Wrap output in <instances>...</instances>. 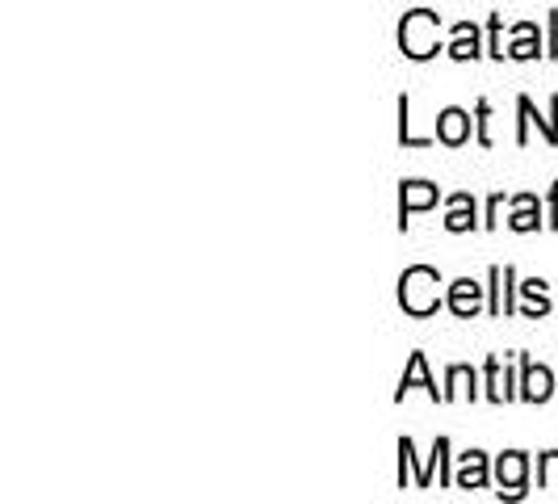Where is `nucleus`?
<instances>
[{"mask_svg":"<svg viewBox=\"0 0 558 504\" xmlns=\"http://www.w3.org/2000/svg\"><path fill=\"white\" fill-rule=\"evenodd\" d=\"M437 197H441L437 185H428V181H403V194H399V227H408V215L437 206Z\"/></svg>","mask_w":558,"mask_h":504,"instance_id":"39448f33","label":"nucleus"},{"mask_svg":"<svg viewBox=\"0 0 558 504\" xmlns=\"http://www.w3.org/2000/svg\"><path fill=\"white\" fill-rule=\"evenodd\" d=\"M537 47H542L537 26L521 22V26H517V43H512V51H508V56H512V59H537Z\"/></svg>","mask_w":558,"mask_h":504,"instance_id":"4468645a","label":"nucleus"},{"mask_svg":"<svg viewBox=\"0 0 558 504\" xmlns=\"http://www.w3.org/2000/svg\"><path fill=\"white\" fill-rule=\"evenodd\" d=\"M458 395H471L475 399V370H466V365H453L449 370V392H446V399H458Z\"/></svg>","mask_w":558,"mask_h":504,"instance_id":"dca6fc26","label":"nucleus"},{"mask_svg":"<svg viewBox=\"0 0 558 504\" xmlns=\"http://www.w3.org/2000/svg\"><path fill=\"white\" fill-rule=\"evenodd\" d=\"M449 56H453V59H478V56H483V47H478V29L471 26V22L453 26V43H449Z\"/></svg>","mask_w":558,"mask_h":504,"instance_id":"f8f14e48","label":"nucleus"},{"mask_svg":"<svg viewBox=\"0 0 558 504\" xmlns=\"http://www.w3.org/2000/svg\"><path fill=\"white\" fill-rule=\"evenodd\" d=\"M478 143H483V147H487V143H492V140H487V113H492V106H487V101H478Z\"/></svg>","mask_w":558,"mask_h":504,"instance_id":"6ab92c4d","label":"nucleus"},{"mask_svg":"<svg viewBox=\"0 0 558 504\" xmlns=\"http://www.w3.org/2000/svg\"><path fill=\"white\" fill-rule=\"evenodd\" d=\"M537 215H542V211H537V197L521 194V197H517V211H512L508 227H512V231H537V227H542V219H537Z\"/></svg>","mask_w":558,"mask_h":504,"instance_id":"ddd939ff","label":"nucleus"},{"mask_svg":"<svg viewBox=\"0 0 558 504\" xmlns=\"http://www.w3.org/2000/svg\"><path fill=\"white\" fill-rule=\"evenodd\" d=\"M550 395H555V374L546 365H533L530 358H521V399L546 404Z\"/></svg>","mask_w":558,"mask_h":504,"instance_id":"20e7f679","label":"nucleus"},{"mask_svg":"<svg viewBox=\"0 0 558 504\" xmlns=\"http://www.w3.org/2000/svg\"><path fill=\"white\" fill-rule=\"evenodd\" d=\"M446 303H449V311H453V315L475 320L478 308H483V286H478V281H471V278H458L453 286H449Z\"/></svg>","mask_w":558,"mask_h":504,"instance_id":"423d86ee","label":"nucleus"},{"mask_svg":"<svg viewBox=\"0 0 558 504\" xmlns=\"http://www.w3.org/2000/svg\"><path fill=\"white\" fill-rule=\"evenodd\" d=\"M517 110H521V135H517V140L521 143H530V122L533 118H537V113H533V101L530 97H521V101H517ZM558 97H550V118H537V127H542V135H546V143H558Z\"/></svg>","mask_w":558,"mask_h":504,"instance_id":"1a4fd4ad","label":"nucleus"},{"mask_svg":"<svg viewBox=\"0 0 558 504\" xmlns=\"http://www.w3.org/2000/svg\"><path fill=\"white\" fill-rule=\"evenodd\" d=\"M475 224H478V219H475V197H471V194L449 197V215H446L449 231H471Z\"/></svg>","mask_w":558,"mask_h":504,"instance_id":"9b49d317","label":"nucleus"},{"mask_svg":"<svg viewBox=\"0 0 558 504\" xmlns=\"http://www.w3.org/2000/svg\"><path fill=\"white\" fill-rule=\"evenodd\" d=\"M412 387H424V392L433 395V399H441V404H446V392H437V383L428 379V362H424V353H412V362H408L403 379H399V395H395V399H403V395L412 392Z\"/></svg>","mask_w":558,"mask_h":504,"instance_id":"6e6552de","label":"nucleus"},{"mask_svg":"<svg viewBox=\"0 0 558 504\" xmlns=\"http://www.w3.org/2000/svg\"><path fill=\"white\" fill-rule=\"evenodd\" d=\"M437 13H428V9H412L408 17H403V26H399V47H403V56L408 59H433L441 51V43H437Z\"/></svg>","mask_w":558,"mask_h":504,"instance_id":"f03ea898","label":"nucleus"},{"mask_svg":"<svg viewBox=\"0 0 558 504\" xmlns=\"http://www.w3.org/2000/svg\"><path fill=\"white\" fill-rule=\"evenodd\" d=\"M525 471H530V458L521 449L500 454L496 463V476H500V496H525Z\"/></svg>","mask_w":558,"mask_h":504,"instance_id":"7ed1b4c3","label":"nucleus"},{"mask_svg":"<svg viewBox=\"0 0 558 504\" xmlns=\"http://www.w3.org/2000/svg\"><path fill=\"white\" fill-rule=\"evenodd\" d=\"M500 206H504V194H496L492 202H487V219H483V224L496 227V219H500Z\"/></svg>","mask_w":558,"mask_h":504,"instance_id":"aec40b11","label":"nucleus"},{"mask_svg":"<svg viewBox=\"0 0 558 504\" xmlns=\"http://www.w3.org/2000/svg\"><path fill=\"white\" fill-rule=\"evenodd\" d=\"M512 387H508V374H500V362L496 358H487V399H496V404H504V399H512Z\"/></svg>","mask_w":558,"mask_h":504,"instance_id":"2eb2a0df","label":"nucleus"},{"mask_svg":"<svg viewBox=\"0 0 558 504\" xmlns=\"http://www.w3.org/2000/svg\"><path fill=\"white\" fill-rule=\"evenodd\" d=\"M537 483H542V488H558V449L537 458Z\"/></svg>","mask_w":558,"mask_h":504,"instance_id":"a211bd4d","label":"nucleus"},{"mask_svg":"<svg viewBox=\"0 0 558 504\" xmlns=\"http://www.w3.org/2000/svg\"><path fill=\"white\" fill-rule=\"evenodd\" d=\"M521 290H525V299H530V311H525V315H533V320H537V315H546V311H550V299H546V281L530 278L525 286H521Z\"/></svg>","mask_w":558,"mask_h":504,"instance_id":"f3484780","label":"nucleus"},{"mask_svg":"<svg viewBox=\"0 0 558 504\" xmlns=\"http://www.w3.org/2000/svg\"><path fill=\"white\" fill-rule=\"evenodd\" d=\"M437 140L449 143V147L471 140V113L458 110V106H449V110L437 113Z\"/></svg>","mask_w":558,"mask_h":504,"instance_id":"0eeeda50","label":"nucleus"},{"mask_svg":"<svg viewBox=\"0 0 558 504\" xmlns=\"http://www.w3.org/2000/svg\"><path fill=\"white\" fill-rule=\"evenodd\" d=\"M437 286H441V274L437 269H428V265H412L403 278H399V303L408 315H433V311L441 308V295H437Z\"/></svg>","mask_w":558,"mask_h":504,"instance_id":"f257e3e1","label":"nucleus"},{"mask_svg":"<svg viewBox=\"0 0 558 504\" xmlns=\"http://www.w3.org/2000/svg\"><path fill=\"white\" fill-rule=\"evenodd\" d=\"M458 488H487V454H478V449H471V454H462V467H458V479H453Z\"/></svg>","mask_w":558,"mask_h":504,"instance_id":"9d476101","label":"nucleus"}]
</instances>
